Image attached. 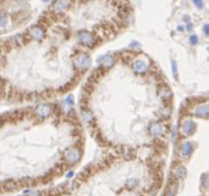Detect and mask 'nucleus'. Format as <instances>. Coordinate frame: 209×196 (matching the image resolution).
Instances as JSON below:
<instances>
[{"instance_id": "obj_17", "label": "nucleus", "mask_w": 209, "mask_h": 196, "mask_svg": "<svg viewBox=\"0 0 209 196\" xmlns=\"http://www.w3.org/2000/svg\"><path fill=\"white\" fill-rule=\"evenodd\" d=\"M171 73H173V76L175 79H178V74H179V71H178V63L175 59L171 60Z\"/></svg>"}, {"instance_id": "obj_18", "label": "nucleus", "mask_w": 209, "mask_h": 196, "mask_svg": "<svg viewBox=\"0 0 209 196\" xmlns=\"http://www.w3.org/2000/svg\"><path fill=\"white\" fill-rule=\"evenodd\" d=\"M202 185L205 188L209 187V174H204L202 176Z\"/></svg>"}, {"instance_id": "obj_20", "label": "nucleus", "mask_w": 209, "mask_h": 196, "mask_svg": "<svg viewBox=\"0 0 209 196\" xmlns=\"http://www.w3.org/2000/svg\"><path fill=\"white\" fill-rule=\"evenodd\" d=\"M64 103L66 104V105H68L69 107H71V106L74 105V98L73 95H68V97L65 98V100H64Z\"/></svg>"}, {"instance_id": "obj_15", "label": "nucleus", "mask_w": 209, "mask_h": 196, "mask_svg": "<svg viewBox=\"0 0 209 196\" xmlns=\"http://www.w3.org/2000/svg\"><path fill=\"white\" fill-rule=\"evenodd\" d=\"M176 176L181 180H184L187 176V168L184 165H180L179 168H176Z\"/></svg>"}, {"instance_id": "obj_11", "label": "nucleus", "mask_w": 209, "mask_h": 196, "mask_svg": "<svg viewBox=\"0 0 209 196\" xmlns=\"http://www.w3.org/2000/svg\"><path fill=\"white\" fill-rule=\"evenodd\" d=\"M114 56L110 55V54H105L103 56H100V58L98 59V63H100L102 68L107 69L113 66L114 64Z\"/></svg>"}, {"instance_id": "obj_6", "label": "nucleus", "mask_w": 209, "mask_h": 196, "mask_svg": "<svg viewBox=\"0 0 209 196\" xmlns=\"http://www.w3.org/2000/svg\"><path fill=\"white\" fill-rule=\"evenodd\" d=\"M29 35L32 39L36 41H42L46 36L45 30L42 28L41 26H38V25H34L31 28L29 29Z\"/></svg>"}, {"instance_id": "obj_10", "label": "nucleus", "mask_w": 209, "mask_h": 196, "mask_svg": "<svg viewBox=\"0 0 209 196\" xmlns=\"http://www.w3.org/2000/svg\"><path fill=\"white\" fill-rule=\"evenodd\" d=\"M194 115L198 118H209V102L208 103H202L196 107L194 110Z\"/></svg>"}, {"instance_id": "obj_13", "label": "nucleus", "mask_w": 209, "mask_h": 196, "mask_svg": "<svg viewBox=\"0 0 209 196\" xmlns=\"http://www.w3.org/2000/svg\"><path fill=\"white\" fill-rule=\"evenodd\" d=\"M157 93H158V96L162 99V100H170L171 98V96H173L170 88L166 85H162L159 87Z\"/></svg>"}, {"instance_id": "obj_19", "label": "nucleus", "mask_w": 209, "mask_h": 196, "mask_svg": "<svg viewBox=\"0 0 209 196\" xmlns=\"http://www.w3.org/2000/svg\"><path fill=\"white\" fill-rule=\"evenodd\" d=\"M198 41H199V39H198L197 35H191L190 38H189V42H190V44H191V45H193V46L197 45Z\"/></svg>"}, {"instance_id": "obj_25", "label": "nucleus", "mask_w": 209, "mask_h": 196, "mask_svg": "<svg viewBox=\"0 0 209 196\" xmlns=\"http://www.w3.org/2000/svg\"><path fill=\"white\" fill-rule=\"evenodd\" d=\"M186 29H187V31H191V30L193 29V25H192V23H187Z\"/></svg>"}, {"instance_id": "obj_2", "label": "nucleus", "mask_w": 209, "mask_h": 196, "mask_svg": "<svg viewBox=\"0 0 209 196\" xmlns=\"http://www.w3.org/2000/svg\"><path fill=\"white\" fill-rule=\"evenodd\" d=\"M74 63L77 69L84 72L90 68L92 61L89 54L85 53V52H79L78 54L74 56Z\"/></svg>"}, {"instance_id": "obj_32", "label": "nucleus", "mask_w": 209, "mask_h": 196, "mask_svg": "<svg viewBox=\"0 0 209 196\" xmlns=\"http://www.w3.org/2000/svg\"><path fill=\"white\" fill-rule=\"evenodd\" d=\"M44 2H48V1H50V0H43Z\"/></svg>"}, {"instance_id": "obj_30", "label": "nucleus", "mask_w": 209, "mask_h": 196, "mask_svg": "<svg viewBox=\"0 0 209 196\" xmlns=\"http://www.w3.org/2000/svg\"><path fill=\"white\" fill-rule=\"evenodd\" d=\"M178 30H180V31H183V27H178Z\"/></svg>"}, {"instance_id": "obj_33", "label": "nucleus", "mask_w": 209, "mask_h": 196, "mask_svg": "<svg viewBox=\"0 0 209 196\" xmlns=\"http://www.w3.org/2000/svg\"><path fill=\"white\" fill-rule=\"evenodd\" d=\"M0 126H1V123H0Z\"/></svg>"}, {"instance_id": "obj_16", "label": "nucleus", "mask_w": 209, "mask_h": 196, "mask_svg": "<svg viewBox=\"0 0 209 196\" xmlns=\"http://www.w3.org/2000/svg\"><path fill=\"white\" fill-rule=\"evenodd\" d=\"M8 24V16L6 13H0V28L4 29L6 28Z\"/></svg>"}, {"instance_id": "obj_1", "label": "nucleus", "mask_w": 209, "mask_h": 196, "mask_svg": "<svg viewBox=\"0 0 209 196\" xmlns=\"http://www.w3.org/2000/svg\"><path fill=\"white\" fill-rule=\"evenodd\" d=\"M77 39L82 45L88 47V48H93L97 45V36L94 33H91L89 31H80L77 34Z\"/></svg>"}, {"instance_id": "obj_22", "label": "nucleus", "mask_w": 209, "mask_h": 196, "mask_svg": "<svg viewBox=\"0 0 209 196\" xmlns=\"http://www.w3.org/2000/svg\"><path fill=\"white\" fill-rule=\"evenodd\" d=\"M193 2H194V4H195L197 8H199V9L203 8V6H204L203 0H193Z\"/></svg>"}, {"instance_id": "obj_14", "label": "nucleus", "mask_w": 209, "mask_h": 196, "mask_svg": "<svg viewBox=\"0 0 209 196\" xmlns=\"http://www.w3.org/2000/svg\"><path fill=\"white\" fill-rule=\"evenodd\" d=\"M81 116L83 121L87 124H93V121H95L93 113L89 110V108H82L81 110Z\"/></svg>"}, {"instance_id": "obj_31", "label": "nucleus", "mask_w": 209, "mask_h": 196, "mask_svg": "<svg viewBox=\"0 0 209 196\" xmlns=\"http://www.w3.org/2000/svg\"><path fill=\"white\" fill-rule=\"evenodd\" d=\"M80 1H83V2H86V1H89V0H80Z\"/></svg>"}, {"instance_id": "obj_9", "label": "nucleus", "mask_w": 209, "mask_h": 196, "mask_svg": "<svg viewBox=\"0 0 209 196\" xmlns=\"http://www.w3.org/2000/svg\"><path fill=\"white\" fill-rule=\"evenodd\" d=\"M133 66V69L136 74H139V75H144L148 72L149 69V64L148 63H146L144 59H135V61L132 64Z\"/></svg>"}, {"instance_id": "obj_24", "label": "nucleus", "mask_w": 209, "mask_h": 196, "mask_svg": "<svg viewBox=\"0 0 209 196\" xmlns=\"http://www.w3.org/2000/svg\"><path fill=\"white\" fill-rule=\"evenodd\" d=\"M203 32L206 36H209V24H206L205 26L203 27Z\"/></svg>"}, {"instance_id": "obj_26", "label": "nucleus", "mask_w": 209, "mask_h": 196, "mask_svg": "<svg viewBox=\"0 0 209 196\" xmlns=\"http://www.w3.org/2000/svg\"><path fill=\"white\" fill-rule=\"evenodd\" d=\"M184 21L187 22V23H190V16H185V17H184Z\"/></svg>"}, {"instance_id": "obj_7", "label": "nucleus", "mask_w": 209, "mask_h": 196, "mask_svg": "<svg viewBox=\"0 0 209 196\" xmlns=\"http://www.w3.org/2000/svg\"><path fill=\"white\" fill-rule=\"evenodd\" d=\"M64 158H65L66 162H68L71 163H74L77 162H79L80 158H81V151L77 147L68 148V149L65 150V152H64Z\"/></svg>"}, {"instance_id": "obj_8", "label": "nucleus", "mask_w": 209, "mask_h": 196, "mask_svg": "<svg viewBox=\"0 0 209 196\" xmlns=\"http://www.w3.org/2000/svg\"><path fill=\"white\" fill-rule=\"evenodd\" d=\"M149 132L154 137L163 136L166 133V128L160 121H154V123H151L150 126H149Z\"/></svg>"}, {"instance_id": "obj_5", "label": "nucleus", "mask_w": 209, "mask_h": 196, "mask_svg": "<svg viewBox=\"0 0 209 196\" xmlns=\"http://www.w3.org/2000/svg\"><path fill=\"white\" fill-rule=\"evenodd\" d=\"M52 111H53V107L50 104H41V105H38L35 108L34 115L40 120H43V118L50 116Z\"/></svg>"}, {"instance_id": "obj_29", "label": "nucleus", "mask_w": 209, "mask_h": 196, "mask_svg": "<svg viewBox=\"0 0 209 196\" xmlns=\"http://www.w3.org/2000/svg\"><path fill=\"white\" fill-rule=\"evenodd\" d=\"M166 196H175V194H173V192H170V193H168V194L166 195Z\"/></svg>"}, {"instance_id": "obj_21", "label": "nucleus", "mask_w": 209, "mask_h": 196, "mask_svg": "<svg viewBox=\"0 0 209 196\" xmlns=\"http://www.w3.org/2000/svg\"><path fill=\"white\" fill-rule=\"evenodd\" d=\"M138 180H136V179H131L130 181H129V183H128V185H129V187L132 188V189H134V188L136 187L137 185H138Z\"/></svg>"}, {"instance_id": "obj_28", "label": "nucleus", "mask_w": 209, "mask_h": 196, "mask_svg": "<svg viewBox=\"0 0 209 196\" xmlns=\"http://www.w3.org/2000/svg\"><path fill=\"white\" fill-rule=\"evenodd\" d=\"M71 176H74V172H71L69 174H68V176H66V177H68V178H71Z\"/></svg>"}, {"instance_id": "obj_12", "label": "nucleus", "mask_w": 209, "mask_h": 196, "mask_svg": "<svg viewBox=\"0 0 209 196\" xmlns=\"http://www.w3.org/2000/svg\"><path fill=\"white\" fill-rule=\"evenodd\" d=\"M180 150H181V156H184V157H189L194 151L193 143L190 142V141H186V142H184L183 144L181 145Z\"/></svg>"}, {"instance_id": "obj_23", "label": "nucleus", "mask_w": 209, "mask_h": 196, "mask_svg": "<svg viewBox=\"0 0 209 196\" xmlns=\"http://www.w3.org/2000/svg\"><path fill=\"white\" fill-rule=\"evenodd\" d=\"M162 113L163 115L161 116L162 118H168L170 116V110L168 108H164V110H162Z\"/></svg>"}, {"instance_id": "obj_27", "label": "nucleus", "mask_w": 209, "mask_h": 196, "mask_svg": "<svg viewBox=\"0 0 209 196\" xmlns=\"http://www.w3.org/2000/svg\"><path fill=\"white\" fill-rule=\"evenodd\" d=\"M31 196H40V193L39 192H34V193H32Z\"/></svg>"}, {"instance_id": "obj_4", "label": "nucleus", "mask_w": 209, "mask_h": 196, "mask_svg": "<svg viewBox=\"0 0 209 196\" xmlns=\"http://www.w3.org/2000/svg\"><path fill=\"white\" fill-rule=\"evenodd\" d=\"M196 129H197V125H196L195 121L192 120H186L181 125L180 131L183 136L189 137V136H192L196 132Z\"/></svg>"}, {"instance_id": "obj_3", "label": "nucleus", "mask_w": 209, "mask_h": 196, "mask_svg": "<svg viewBox=\"0 0 209 196\" xmlns=\"http://www.w3.org/2000/svg\"><path fill=\"white\" fill-rule=\"evenodd\" d=\"M73 0H54L51 5V10L54 14H59L66 11L71 7Z\"/></svg>"}]
</instances>
